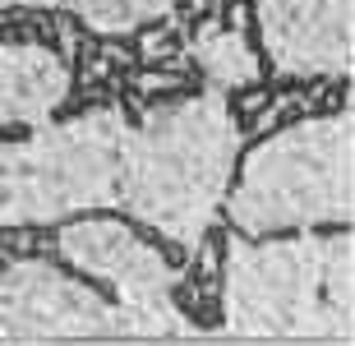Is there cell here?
<instances>
[{
  "label": "cell",
  "mask_w": 355,
  "mask_h": 346,
  "mask_svg": "<svg viewBox=\"0 0 355 346\" xmlns=\"http://www.w3.org/2000/svg\"><path fill=\"white\" fill-rule=\"evenodd\" d=\"M240 157V125L222 88L130 120L88 111L0 134V231L120 213L198 250L222 213Z\"/></svg>",
  "instance_id": "obj_1"
},
{
  "label": "cell",
  "mask_w": 355,
  "mask_h": 346,
  "mask_svg": "<svg viewBox=\"0 0 355 346\" xmlns=\"http://www.w3.org/2000/svg\"><path fill=\"white\" fill-rule=\"evenodd\" d=\"M60 337H144V323L116 295L92 291L65 268L19 259L0 273V342H60Z\"/></svg>",
  "instance_id": "obj_5"
},
{
  "label": "cell",
  "mask_w": 355,
  "mask_h": 346,
  "mask_svg": "<svg viewBox=\"0 0 355 346\" xmlns=\"http://www.w3.org/2000/svg\"><path fill=\"white\" fill-rule=\"evenodd\" d=\"M212 337H314L355 342V236L332 231H277L226 240L222 323Z\"/></svg>",
  "instance_id": "obj_2"
},
{
  "label": "cell",
  "mask_w": 355,
  "mask_h": 346,
  "mask_svg": "<svg viewBox=\"0 0 355 346\" xmlns=\"http://www.w3.org/2000/svg\"><path fill=\"white\" fill-rule=\"evenodd\" d=\"M60 259L79 268L83 277L102 282L134 319L144 323V337H212V328H198L175 305L180 268L162 259L157 245H148L139 231H130L116 217H69L60 231Z\"/></svg>",
  "instance_id": "obj_4"
},
{
  "label": "cell",
  "mask_w": 355,
  "mask_h": 346,
  "mask_svg": "<svg viewBox=\"0 0 355 346\" xmlns=\"http://www.w3.org/2000/svg\"><path fill=\"white\" fill-rule=\"evenodd\" d=\"M180 0H0L5 10H65L79 24H88L92 33L120 37V33H139V28L157 24L175 10Z\"/></svg>",
  "instance_id": "obj_8"
},
{
  "label": "cell",
  "mask_w": 355,
  "mask_h": 346,
  "mask_svg": "<svg viewBox=\"0 0 355 346\" xmlns=\"http://www.w3.org/2000/svg\"><path fill=\"white\" fill-rule=\"evenodd\" d=\"M69 97V65L51 46L0 37V130L51 120Z\"/></svg>",
  "instance_id": "obj_7"
},
{
  "label": "cell",
  "mask_w": 355,
  "mask_h": 346,
  "mask_svg": "<svg viewBox=\"0 0 355 346\" xmlns=\"http://www.w3.org/2000/svg\"><path fill=\"white\" fill-rule=\"evenodd\" d=\"M355 125L337 116L295 120L240 157L222 213L240 236H277L304 227H351L355 217Z\"/></svg>",
  "instance_id": "obj_3"
},
{
  "label": "cell",
  "mask_w": 355,
  "mask_h": 346,
  "mask_svg": "<svg viewBox=\"0 0 355 346\" xmlns=\"http://www.w3.org/2000/svg\"><path fill=\"white\" fill-rule=\"evenodd\" d=\"M194 60H198V69H203L208 88L231 93V88L259 83V55H254V46L240 37V33H231V28H203L194 37Z\"/></svg>",
  "instance_id": "obj_9"
},
{
  "label": "cell",
  "mask_w": 355,
  "mask_h": 346,
  "mask_svg": "<svg viewBox=\"0 0 355 346\" xmlns=\"http://www.w3.org/2000/svg\"><path fill=\"white\" fill-rule=\"evenodd\" d=\"M259 42L286 79H351L355 0H254Z\"/></svg>",
  "instance_id": "obj_6"
}]
</instances>
